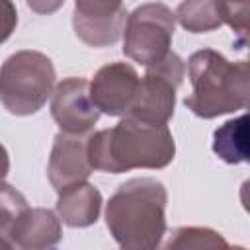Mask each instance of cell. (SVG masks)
Listing matches in <instances>:
<instances>
[{
	"label": "cell",
	"mask_w": 250,
	"mask_h": 250,
	"mask_svg": "<svg viewBox=\"0 0 250 250\" xmlns=\"http://www.w3.org/2000/svg\"><path fill=\"white\" fill-rule=\"evenodd\" d=\"M246 123L248 115L242 113L229 119L213 133V152L227 164H240L248 160L246 146Z\"/></svg>",
	"instance_id": "cell-13"
},
{
	"label": "cell",
	"mask_w": 250,
	"mask_h": 250,
	"mask_svg": "<svg viewBox=\"0 0 250 250\" xmlns=\"http://www.w3.org/2000/svg\"><path fill=\"white\" fill-rule=\"evenodd\" d=\"M16 250H55L62 238L61 219L45 207H29L6 236Z\"/></svg>",
	"instance_id": "cell-11"
},
{
	"label": "cell",
	"mask_w": 250,
	"mask_h": 250,
	"mask_svg": "<svg viewBox=\"0 0 250 250\" xmlns=\"http://www.w3.org/2000/svg\"><path fill=\"white\" fill-rule=\"evenodd\" d=\"M102 193L92 184L84 182L68 188L59 193L57 199V217L61 223L72 229H86L94 225L102 211Z\"/></svg>",
	"instance_id": "cell-12"
},
{
	"label": "cell",
	"mask_w": 250,
	"mask_h": 250,
	"mask_svg": "<svg viewBox=\"0 0 250 250\" xmlns=\"http://www.w3.org/2000/svg\"><path fill=\"white\" fill-rule=\"evenodd\" d=\"M217 10L221 16V21L232 27L238 33V37L246 41L250 4L248 2H217Z\"/></svg>",
	"instance_id": "cell-17"
},
{
	"label": "cell",
	"mask_w": 250,
	"mask_h": 250,
	"mask_svg": "<svg viewBox=\"0 0 250 250\" xmlns=\"http://www.w3.org/2000/svg\"><path fill=\"white\" fill-rule=\"evenodd\" d=\"M53 61L39 51H18L0 66V102L12 115L37 113L55 90Z\"/></svg>",
	"instance_id": "cell-4"
},
{
	"label": "cell",
	"mask_w": 250,
	"mask_h": 250,
	"mask_svg": "<svg viewBox=\"0 0 250 250\" xmlns=\"http://www.w3.org/2000/svg\"><path fill=\"white\" fill-rule=\"evenodd\" d=\"M191 94L184 105L201 119L234 113L248 105L250 64L232 62L213 49L195 51L188 61Z\"/></svg>",
	"instance_id": "cell-3"
},
{
	"label": "cell",
	"mask_w": 250,
	"mask_h": 250,
	"mask_svg": "<svg viewBox=\"0 0 250 250\" xmlns=\"http://www.w3.org/2000/svg\"><path fill=\"white\" fill-rule=\"evenodd\" d=\"M184 74L186 62L174 51H170L160 62L146 66L127 115L150 125H166L174 115L176 92L184 82Z\"/></svg>",
	"instance_id": "cell-6"
},
{
	"label": "cell",
	"mask_w": 250,
	"mask_h": 250,
	"mask_svg": "<svg viewBox=\"0 0 250 250\" xmlns=\"http://www.w3.org/2000/svg\"><path fill=\"white\" fill-rule=\"evenodd\" d=\"M51 115L64 135L82 137L90 133L100 119V111L90 100L88 80L82 76H68L59 82L51 98Z\"/></svg>",
	"instance_id": "cell-7"
},
{
	"label": "cell",
	"mask_w": 250,
	"mask_h": 250,
	"mask_svg": "<svg viewBox=\"0 0 250 250\" xmlns=\"http://www.w3.org/2000/svg\"><path fill=\"white\" fill-rule=\"evenodd\" d=\"M229 250H246V248H244V246H230Z\"/></svg>",
	"instance_id": "cell-21"
},
{
	"label": "cell",
	"mask_w": 250,
	"mask_h": 250,
	"mask_svg": "<svg viewBox=\"0 0 250 250\" xmlns=\"http://www.w3.org/2000/svg\"><path fill=\"white\" fill-rule=\"evenodd\" d=\"M223 234L209 227H180L170 232L158 250H229Z\"/></svg>",
	"instance_id": "cell-14"
},
{
	"label": "cell",
	"mask_w": 250,
	"mask_h": 250,
	"mask_svg": "<svg viewBox=\"0 0 250 250\" xmlns=\"http://www.w3.org/2000/svg\"><path fill=\"white\" fill-rule=\"evenodd\" d=\"M176 154L168 125H150L125 115L115 127L102 129L86 139V156L92 170L121 174L135 168H166Z\"/></svg>",
	"instance_id": "cell-1"
},
{
	"label": "cell",
	"mask_w": 250,
	"mask_h": 250,
	"mask_svg": "<svg viewBox=\"0 0 250 250\" xmlns=\"http://www.w3.org/2000/svg\"><path fill=\"white\" fill-rule=\"evenodd\" d=\"M127 21V10L121 2L78 0L72 10V27L76 37L90 47H109L119 41Z\"/></svg>",
	"instance_id": "cell-8"
},
{
	"label": "cell",
	"mask_w": 250,
	"mask_h": 250,
	"mask_svg": "<svg viewBox=\"0 0 250 250\" xmlns=\"http://www.w3.org/2000/svg\"><path fill=\"white\" fill-rule=\"evenodd\" d=\"M168 193L154 178H131L105 205V225L121 250H158L166 234Z\"/></svg>",
	"instance_id": "cell-2"
},
{
	"label": "cell",
	"mask_w": 250,
	"mask_h": 250,
	"mask_svg": "<svg viewBox=\"0 0 250 250\" xmlns=\"http://www.w3.org/2000/svg\"><path fill=\"white\" fill-rule=\"evenodd\" d=\"M174 18L180 21L182 27H186L191 33H205L223 25L215 0L182 2L176 8Z\"/></svg>",
	"instance_id": "cell-15"
},
{
	"label": "cell",
	"mask_w": 250,
	"mask_h": 250,
	"mask_svg": "<svg viewBox=\"0 0 250 250\" xmlns=\"http://www.w3.org/2000/svg\"><path fill=\"white\" fill-rule=\"evenodd\" d=\"M0 250H16L14 244H12L4 234H0Z\"/></svg>",
	"instance_id": "cell-20"
},
{
	"label": "cell",
	"mask_w": 250,
	"mask_h": 250,
	"mask_svg": "<svg viewBox=\"0 0 250 250\" xmlns=\"http://www.w3.org/2000/svg\"><path fill=\"white\" fill-rule=\"evenodd\" d=\"M139 80L137 70L129 62H109L88 82V94L100 113L125 117L137 96Z\"/></svg>",
	"instance_id": "cell-9"
},
{
	"label": "cell",
	"mask_w": 250,
	"mask_h": 250,
	"mask_svg": "<svg viewBox=\"0 0 250 250\" xmlns=\"http://www.w3.org/2000/svg\"><path fill=\"white\" fill-rule=\"evenodd\" d=\"M174 12L162 2L137 6L123 27V55L143 66L160 62L168 53L174 37Z\"/></svg>",
	"instance_id": "cell-5"
},
{
	"label": "cell",
	"mask_w": 250,
	"mask_h": 250,
	"mask_svg": "<svg viewBox=\"0 0 250 250\" xmlns=\"http://www.w3.org/2000/svg\"><path fill=\"white\" fill-rule=\"evenodd\" d=\"M92 174L88 156H86V141L82 137H72L59 133L53 141L47 176L57 193L66 191L72 186L84 184Z\"/></svg>",
	"instance_id": "cell-10"
},
{
	"label": "cell",
	"mask_w": 250,
	"mask_h": 250,
	"mask_svg": "<svg viewBox=\"0 0 250 250\" xmlns=\"http://www.w3.org/2000/svg\"><path fill=\"white\" fill-rule=\"evenodd\" d=\"M29 209L27 199L14 186L0 182V234L8 236L18 219Z\"/></svg>",
	"instance_id": "cell-16"
},
{
	"label": "cell",
	"mask_w": 250,
	"mask_h": 250,
	"mask_svg": "<svg viewBox=\"0 0 250 250\" xmlns=\"http://www.w3.org/2000/svg\"><path fill=\"white\" fill-rule=\"evenodd\" d=\"M18 25V10L12 2L0 0V45L12 35Z\"/></svg>",
	"instance_id": "cell-18"
},
{
	"label": "cell",
	"mask_w": 250,
	"mask_h": 250,
	"mask_svg": "<svg viewBox=\"0 0 250 250\" xmlns=\"http://www.w3.org/2000/svg\"><path fill=\"white\" fill-rule=\"evenodd\" d=\"M8 170H10V156H8V150L4 148V145L0 143V182L6 178Z\"/></svg>",
	"instance_id": "cell-19"
}]
</instances>
